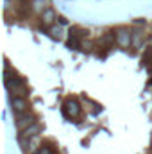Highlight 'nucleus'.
<instances>
[{
  "instance_id": "nucleus-1",
  "label": "nucleus",
  "mask_w": 152,
  "mask_h": 154,
  "mask_svg": "<svg viewBox=\"0 0 152 154\" xmlns=\"http://www.w3.org/2000/svg\"><path fill=\"white\" fill-rule=\"evenodd\" d=\"M116 34V45L122 48H129L132 47V31H129L127 27H118L114 31Z\"/></svg>"
},
{
  "instance_id": "nucleus-2",
  "label": "nucleus",
  "mask_w": 152,
  "mask_h": 154,
  "mask_svg": "<svg viewBox=\"0 0 152 154\" xmlns=\"http://www.w3.org/2000/svg\"><path fill=\"white\" fill-rule=\"evenodd\" d=\"M63 113L68 118H77L81 115V104L77 102L75 99H66L63 104Z\"/></svg>"
},
{
  "instance_id": "nucleus-3",
  "label": "nucleus",
  "mask_w": 152,
  "mask_h": 154,
  "mask_svg": "<svg viewBox=\"0 0 152 154\" xmlns=\"http://www.w3.org/2000/svg\"><path fill=\"white\" fill-rule=\"evenodd\" d=\"M36 122V116L32 115V113H29V111H25V113H18L16 115V129L18 131H23L25 127H29V125H32Z\"/></svg>"
},
{
  "instance_id": "nucleus-4",
  "label": "nucleus",
  "mask_w": 152,
  "mask_h": 154,
  "mask_svg": "<svg viewBox=\"0 0 152 154\" xmlns=\"http://www.w3.org/2000/svg\"><path fill=\"white\" fill-rule=\"evenodd\" d=\"M39 124L38 122H34L32 125H29V127H25L23 131H20V136H18V140H20V143H29V140L32 138V136H36V134H39Z\"/></svg>"
},
{
  "instance_id": "nucleus-5",
  "label": "nucleus",
  "mask_w": 152,
  "mask_h": 154,
  "mask_svg": "<svg viewBox=\"0 0 152 154\" xmlns=\"http://www.w3.org/2000/svg\"><path fill=\"white\" fill-rule=\"evenodd\" d=\"M11 109L18 115V113H25L29 111V102L25 97H11Z\"/></svg>"
},
{
  "instance_id": "nucleus-6",
  "label": "nucleus",
  "mask_w": 152,
  "mask_h": 154,
  "mask_svg": "<svg viewBox=\"0 0 152 154\" xmlns=\"http://www.w3.org/2000/svg\"><path fill=\"white\" fill-rule=\"evenodd\" d=\"M54 20H57L54 9H45V11L41 13V22H43V25H52Z\"/></svg>"
},
{
  "instance_id": "nucleus-7",
  "label": "nucleus",
  "mask_w": 152,
  "mask_h": 154,
  "mask_svg": "<svg viewBox=\"0 0 152 154\" xmlns=\"http://www.w3.org/2000/svg\"><path fill=\"white\" fill-rule=\"evenodd\" d=\"M143 41H145L143 31H141V29H134V31H132V47H134V48H141Z\"/></svg>"
},
{
  "instance_id": "nucleus-8",
  "label": "nucleus",
  "mask_w": 152,
  "mask_h": 154,
  "mask_svg": "<svg viewBox=\"0 0 152 154\" xmlns=\"http://www.w3.org/2000/svg\"><path fill=\"white\" fill-rule=\"evenodd\" d=\"M114 43H116V34L114 32H106L102 38H100V45L104 48H111Z\"/></svg>"
},
{
  "instance_id": "nucleus-9",
  "label": "nucleus",
  "mask_w": 152,
  "mask_h": 154,
  "mask_svg": "<svg viewBox=\"0 0 152 154\" xmlns=\"http://www.w3.org/2000/svg\"><path fill=\"white\" fill-rule=\"evenodd\" d=\"M38 154H57V151L52 143H41L38 149Z\"/></svg>"
},
{
  "instance_id": "nucleus-10",
  "label": "nucleus",
  "mask_w": 152,
  "mask_h": 154,
  "mask_svg": "<svg viewBox=\"0 0 152 154\" xmlns=\"http://www.w3.org/2000/svg\"><path fill=\"white\" fill-rule=\"evenodd\" d=\"M45 5H47L45 0H32V11H34V13H39V14H41V13L47 9Z\"/></svg>"
},
{
  "instance_id": "nucleus-11",
  "label": "nucleus",
  "mask_w": 152,
  "mask_h": 154,
  "mask_svg": "<svg viewBox=\"0 0 152 154\" xmlns=\"http://www.w3.org/2000/svg\"><path fill=\"white\" fill-rule=\"evenodd\" d=\"M50 36L56 39H61L63 38V29L61 27H57V25H54V27H50Z\"/></svg>"
},
{
  "instance_id": "nucleus-12",
  "label": "nucleus",
  "mask_w": 152,
  "mask_h": 154,
  "mask_svg": "<svg viewBox=\"0 0 152 154\" xmlns=\"http://www.w3.org/2000/svg\"><path fill=\"white\" fill-rule=\"evenodd\" d=\"M57 20H59V23H61V25H65V23H66V18H63V16H59Z\"/></svg>"
},
{
  "instance_id": "nucleus-13",
  "label": "nucleus",
  "mask_w": 152,
  "mask_h": 154,
  "mask_svg": "<svg viewBox=\"0 0 152 154\" xmlns=\"http://www.w3.org/2000/svg\"><path fill=\"white\" fill-rule=\"evenodd\" d=\"M150 149H152V142H150Z\"/></svg>"
},
{
  "instance_id": "nucleus-14",
  "label": "nucleus",
  "mask_w": 152,
  "mask_h": 154,
  "mask_svg": "<svg viewBox=\"0 0 152 154\" xmlns=\"http://www.w3.org/2000/svg\"><path fill=\"white\" fill-rule=\"evenodd\" d=\"M34 154H38V152H34Z\"/></svg>"
}]
</instances>
